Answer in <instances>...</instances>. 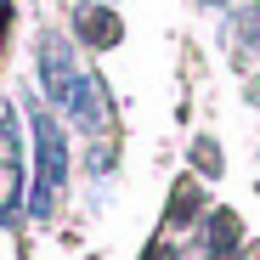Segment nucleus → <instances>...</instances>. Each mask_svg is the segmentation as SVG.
Instances as JSON below:
<instances>
[{"label":"nucleus","instance_id":"obj_8","mask_svg":"<svg viewBox=\"0 0 260 260\" xmlns=\"http://www.w3.org/2000/svg\"><path fill=\"white\" fill-rule=\"evenodd\" d=\"M198 6H209V12H226V6H232V0H198Z\"/></svg>","mask_w":260,"mask_h":260},{"label":"nucleus","instance_id":"obj_5","mask_svg":"<svg viewBox=\"0 0 260 260\" xmlns=\"http://www.w3.org/2000/svg\"><path fill=\"white\" fill-rule=\"evenodd\" d=\"M187 158H192V176H204V181H221L226 176V153H221V142H209V136H192Z\"/></svg>","mask_w":260,"mask_h":260},{"label":"nucleus","instance_id":"obj_3","mask_svg":"<svg viewBox=\"0 0 260 260\" xmlns=\"http://www.w3.org/2000/svg\"><path fill=\"white\" fill-rule=\"evenodd\" d=\"M74 40L91 46V51H108V46L124 40V23H119V12L108 6V0H79L74 6Z\"/></svg>","mask_w":260,"mask_h":260},{"label":"nucleus","instance_id":"obj_7","mask_svg":"<svg viewBox=\"0 0 260 260\" xmlns=\"http://www.w3.org/2000/svg\"><path fill=\"white\" fill-rule=\"evenodd\" d=\"M147 260H176V249H170V243H153V249H147Z\"/></svg>","mask_w":260,"mask_h":260},{"label":"nucleus","instance_id":"obj_1","mask_svg":"<svg viewBox=\"0 0 260 260\" xmlns=\"http://www.w3.org/2000/svg\"><path fill=\"white\" fill-rule=\"evenodd\" d=\"M34 68H40V96L51 102V113H62L68 124H79L85 136H108L113 130V96H108L102 74H91L79 62L68 34H51V28L40 34Z\"/></svg>","mask_w":260,"mask_h":260},{"label":"nucleus","instance_id":"obj_2","mask_svg":"<svg viewBox=\"0 0 260 260\" xmlns=\"http://www.w3.org/2000/svg\"><path fill=\"white\" fill-rule=\"evenodd\" d=\"M28 142H34V181H28V215L34 221H51L62 187H68V130L62 113H46L40 102H28Z\"/></svg>","mask_w":260,"mask_h":260},{"label":"nucleus","instance_id":"obj_6","mask_svg":"<svg viewBox=\"0 0 260 260\" xmlns=\"http://www.w3.org/2000/svg\"><path fill=\"white\" fill-rule=\"evenodd\" d=\"M243 96H249V108H254V113H260V74H254V79H249V85H243Z\"/></svg>","mask_w":260,"mask_h":260},{"label":"nucleus","instance_id":"obj_4","mask_svg":"<svg viewBox=\"0 0 260 260\" xmlns=\"http://www.w3.org/2000/svg\"><path fill=\"white\" fill-rule=\"evenodd\" d=\"M209 215V204L198 198V181H176V192H170V209H164V221L170 226H192V221H204Z\"/></svg>","mask_w":260,"mask_h":260}]
</instances>
